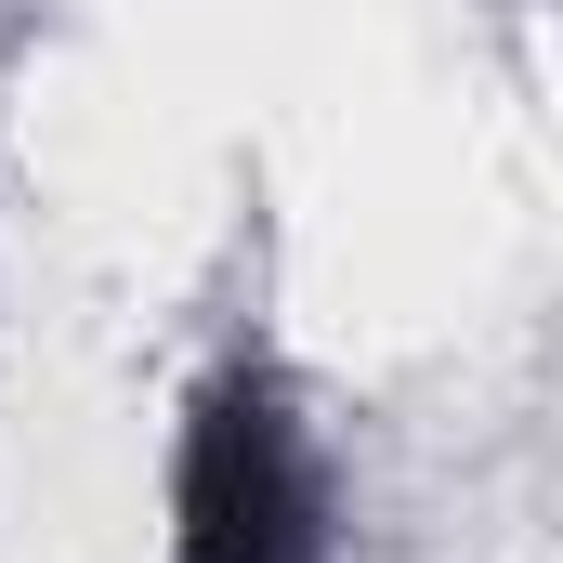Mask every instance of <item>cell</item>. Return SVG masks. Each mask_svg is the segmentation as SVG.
Instances as JSON below:
<instances>
[{"label":"cell","mask_w":563,"mask_h":563,"mask_svg":"<svg viewBox=\"0 0 563 563\" xmlns=\"http://www.w3.org/2000/svg\"><path fill=\"white\" fill-rule=\"evenodd\" d=\"M341 551V485L301 420L288 367L236 341L170 445V563H328Z\"/></svg>","instance_id":"obj_1"}]
</instances>
